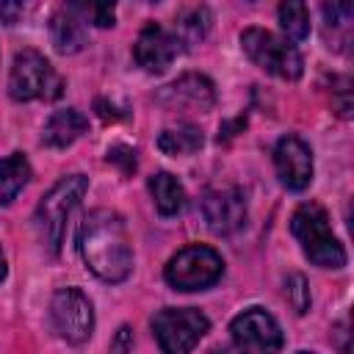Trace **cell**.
Returning <instances> with one entry per match:
<instances>
[{
  "label": "cell",
  "instance_id": "cell-1",
  "mask_svg": "<svg viewBox=\"0 0 354 354\" xmlns=\"http://www.w3.org/2000/svg\"><path fill=\"white\" fill-rule=\"evenodd\" d=\"M86 268L102 282H124L133 271V246L124 218L113 210H91L77 232Z\"/></svg>",
  "mask_w": 354,
  "mask_h": 354
},
{
  "label": "cell",
  "instance_id": "cell-2",
  "mask_svg": "<svg viewBox=\"0 0 354 354\" xmlns=\"http://www.w3.org/2000/svg\"><path fill=\"white\" fill-rule=\"evenodd\" d=\"M290 232L301 243V252L310 257V263L321 268H343L346 266V249L335 238L329 227V216L318 202H304L290 216Z\"/></svg>",
  "mask_w": 354,
  "mask_h": 354
},
{
  "label": "cell",
  "instance_id": "cell-3",
  "mask_svg": "<svg viewBox=\"0 0 354 354\" xmlns=\"http://www.w3.org/2000/svg\"><path fill=\"white\" fill-rule=\"evenodd\" d=\"M86 188H88V177L86 174H69V177H61L41 196V202L36 207V224H39L41 241L47 243V249L53 254H58L64 232H66V218L80 205Z\"/></svg>",
  "mask_w": 354,
  "mask_h": 354
},
{
  "label": "cell",
  "instance_id": "cell-4",
  "mask_svg": "<svg viewBox=\"0 0 354 354\" xmlns=\"http://www.w3.org/2000/svg\"><path fill=\"white\" fill-rule=\"evenodd\" d=\"M241 47L254 66H260L263 72L277 75L282 80H296L304 72V61H301L299 50L290 41L274 36L271 30L246 28L241 33Z\"/></svg>",
  "mask_w": 354,
  "mask_h": 354
},
{
  "label": "cell",
  "instance_id": "cell-5",
  "mask_svg": "<svg viewBox=\"0 0 354 354\" xmlns=\"http://www.w3.org/2000/svg\"><path fill=\"white\" fill-rule=\"evenodd\" d=\"M64 91V80L55 75L50 61L36 50H19L8 75V94L17 102L28 100H55Z\"/></svg>",
  "mask_w": 354,
  "mask_h": 354
},
{
  "label": "cell",
  "instance_id": "cell-6",
  "mask_svg": "<svg viewBox=\"0 0 354 354\" xmlns=\"http://www.w3.org/2000/svg\"><path fill=\"white\" fill-rule=\"evenodd\" d=\"M224 274V260L210 246H185L166 263V282L174 290H205L216 285Z\"/></svg>",
  "mask_w": 354,
  "mask_h": 354
},
{
  "label": "cell",
  "instance_id": "cell-7",
  "mask_svg": "<svg viewBox=\"0 0 354 354\" xmlns=\"http://www.w3.org/2000/svg\"><path fill=\"white\" fill-rule=\"evenodd\" d=\"M210 329L205 313L191 307H166L152 318V332L163 354H188Z\"/></svg>",
  "mask_w": 354,
  "mask_h": 354
},
{
  "label": "cell",
  "instance_id": "cell-8",
  "mask_svg": "<svg viewBox=\"0 0 354 354\" xmlns=\"http://www.w3.org/2000/svg\"><path fill=\"white\" fill-rule=\"evenodd\" d=\"M50 321L66 343H86L94 332V307L77 288H61L50 299Z\"/></svg>",
  "mask_w": 354,
  "mask_h": 354
},
{
  "label": "cell",
  "instance_id": "cell-9",
  "mask_svg": "<svg viewBox=\"0 0 354 354\" xmlns=\"http://www.w3.org/2000/svg\"><path fill=\"white\" fill-rule=\"evenodd\" d=\"M230 332L243 354H279L282 348V329L277 318L260 307H249L235 315Z\"/></svg>",
  "mask_w": 354,
  "mask_h": 354
},
{
  "label": "cell",
  "instance_id": "cell-10",
  "mask_svg": "<svg viewBox=\"0 0 354 354\" xmlns=\"http://www.w3.org/2000/svg\"><path fill=\"white\" fill-rule=\"evenodd\" d=\"M199 210L207 230L216 235H232L246 224V199L235 185L207 188L199 199Z\"/></svg>",
  "mask_w": 354,
  "mask_h": 354
},
{
  "label": "cell",
  "instance_id": "cell-11",
  "mask_svg": "<svg viewBox=\"0 0 354 354\" xmlns=\"http://www.w3.org/2000/svg\"><path fill=\"white\" fill-rule=\"evenodd\" d=\"M277 177L288 191H304L313 180V152L299 136H282L274 147Z\"/></svg>",
  "mask_w": 354,
  "mask_h": 354
},
{
  "label": "cell",
  "instance_id": "cell-12",
  "mask_svg": "<svg viewBox=\"0 0 354 354\" xmlns=\"http://www.w3.org/2000/svg\"><path fill=\"white\" fill-rule=\"evenodd\" d=\"M183 44L174 33H169L163 25H144V30L138 33L136 44H133V58L144 72H163L174 64V58L180 55Z\"/></svg>",
  "mask_w": 354,
  "mask_h": 354
},
{
  "label": "cell",
  "instance_id": "cell-13",
  "mask_svg": "<svg viewBox=\"0 0 354 354\" xmlns=\"http://www.w3.org/2000/svg\"><path fill=\"white\" fill-rule=\"evenodd\" d=\"M158 102H163L166 108H188L205 113L213 108L216 91L205 75H183L158 91Z\"/></svg>",
  "mask_w": 354,
  "mask_h": 354
},
{
  "label": "cell",
  "instance_id": "cell-14",
  "mask_svg": "<svg viewBox=\"0 0 354 354\" xmlns=\"http://www.w3.org/2000/svg\"><path fill=\"white\" fill-rule=\"evenodd\" d=\"M86 127H88V122H86V116L80 111H75V108L55 111L47 119L44 130H41V144H47L53 149H64L72 141H77L86 133Z\"/></svg>",
  "mask_w": 354,
  "mask_h": 354
},
{
  "label": "cell",
  "instance_id": "cell-15",
  "mask_svg": "<svg viewBox=\"0 0 354 354\" xmlns=\"http://www.w3.org/2000/svg\"><path fill=\"white\" fill-rule=\"evenodd\" d=\"M50 36H53L55 50L64 55H72L86 44V30L72 8H61L50 17Z\"/></svg>",
  "mask_w": 354,
  "mask_h": 354
},
{
  "label": "cell",
  "instance_id": "cell-16",
  "mask_svg": "<svg viewBox=\"0 0 354 354\" xmlns=\"http://www.w3.org/2000/svg\"><path fill=\"white\" fill-rule=\"evenodd\" d=\"M149 194L160 216H174L185 205V191L177 183V177H171L169 171H158L149 177Z\"/></svg>",
  "mask_w": 354,
  "mask_h": 354
},
{
  "label": "cell",
  "instance_id": "cell-17",
  "mask_svg": "<svg viewBox=\"0 0 354 354\" xmlns=\"http://www.w3.org/2000/svg\"><path fill=\"white\" fill-rule=\"evenodd\" d=\"M30 180V163L25 155L14 152L8 158H0V205H8Z\"/></svg>",
  "mask_w": 354,
  "mask_h": 354
},
{
  "label": "cell",
  "instance_id": "cell-18",
  "mask_svg": "<svg viewBox=\"0 0 354 354\" xmlns=\"http://www.w3.org/2000/svg\"><path fill=\"white\" fill-rule=\"evenodd\" d=\"M202 147V130L194 124H177V127H166L158 136V149L166 155H191Z\"/></svg>",
  "mask_w": 354,
  "mask_h": 354
},
{
  "label": "cell",
  "instance_id": "cell-19",
  "mask_svg": "<svg viewBox=\"0 0 354 354\" xmlns=\"http://www.w3.org/2000/svg\"><path fill=\"white\" fill-rule=\"evenodd\" d=\"M207 30H210V11L207 8H188V11H183L180 14V19H177V39H180V44H199L205 36H207Z\"/></svg>",
  "mask_w": 354,
  "mask_h": 354
},
{
  "label": "cell",
  "instance_id": "cell-20",
  "mask_svg": "<svg viewBox=\"0 0 354 354\" xmlns=\"http://www.w3.org/2000/svg\"><path fill=\"white\" fill-rule=\"evenodd\" d=\"M279 28L285 30L288 39H304L310 33V14H307V6L304 3H296V0H288L279 6Z\"/></svg>",
  "mask_w": 354,
  "mask_h": 354
},
{
  "label": "cell",
  "instance_id": "cell-21",
  "mask_svg": "<svg viewBox=\"0 0 354 354\" xmlns=\"http://www.w3.org/2000/svg\"><path fill=\"white\" fill-rule=\"evenodd\" d=\"M69 8L77 11V14H83V17H88L97 28H111L113 19H116V11H113L111 3H75Z\"/></svg>",
  "mask_w": 354,
  "mask_h": 354
},
{
  "label": "cell",
  "instance_id": "cell-22",
  "mask_svg": "<svg viewBox=\"0 0 354 354\" xmlns=\"http://www.w3.org/2000/svg\"><path fill=\"white\" fill-rule=\"evenodd\" d=\"M285 296H288V301L293 304L296 313H307L310 310V288H307V279L301 274H290L288 277Z\"/></svg>",
  "mask_w": 354,
  "mask_h": 354
},
{
  "label": "cell",
  "instance_id": "cell-23",
  "mask_svg": "<svg viewBox=\"0 0 354 354\" xmlns=\"http://www.w3.org/2000/svg\"><path fill=\"white\" fill-rule=\"evenodd\" d=\"M133 348V332L130 326H119V332L111 340V354H130Z\"/></svg>",
  "mask_w": 354,
  "mask_h": 354
},
{
  "label": "cell",
  "instance_id": "cell-24",
  "mask_svg": "<svg viewBox=\"0 0 354 354\" xmlns=\"http://www.w3.org/2000/svg\"><path fill=\"white\" fill-rule=\"evenodd\" d=\"M108 160H124V169H136V152L127 149V147H113L108 149Z\"/></svg>",
  "mask_w": 354,
  "mask_h": 354
},
{
  "label": "cell",
  "instance_id": "cell-25",
  "mask_svg": "<svg viewBox=\"0 0 354 354\" xmlns=\"http://www.w3.org/2000/svg\"><path fill=\"white\" fill-rule=\"evenodd\" d=\"M210 354H243L238 346H216Z\"/></svg>",
  "mask_w": 354,
  "mask_h": 354
},
{
  "label": "cell",
  "instance_id": "cell-26",
  "mask_svg": "<svg viewBox=\"0 0 354 354\" xmlns=\"http://www.w3.org/2000/svg\"><path fill=\"white\" fill-rule=\"evenodd\" d=\"M6 271H8V266H6V257H3V252H0V282L6 279Z\"/></svg>",
  "mask_w": 354,
  "mask_h": 354
},
{
  "label": "cell",
  "instance_id": "cell-27",
  "mask_svg": "<svg viewBox=\"0 0 354 354\" xmlns=\"http://www.w3.org/2000/svg\"><path fill=\"white\" fill-rule=\"evenodd\" d=\"M299 354H310V351H299Z\"/></svg>",
  "mask_w": 354,
  "mask_h": 354
}]
</instances>
